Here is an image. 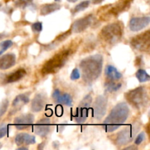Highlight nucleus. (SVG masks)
<instances>
[{"label":"nucleus","mask_w":150,"mask_h":150,"mask_svg":"<svg viewBox=\"0 0 150 150\" xmlns=\"http://www.w3.org/2000/svg\"><path fill=\"white\" fill-rule=\"evenodd\" d=\"M33 0H17L16 1V6L21 8H25L32 3Z\"/></svg>","instance_id":"nucleus-28"},{"label":"nucleus","mask_w":150,"mask_h":150,"mask_svg":"<svg viewBox=\"0 0 150 150\" xmlns=\"http://www.w3.org/2000/svg\"><path fill=\"white\" fill-rule=\"evenodd\" d=\"M18 149H25V150H27L28 149L26 147H20V148H18Z\"/></svg>","instance_id":"nucleus-38"},{"label":"nucleus","mask_w":150,"mask_h":150,"mask_svg":"<svg viewBox=\"0 0 150 150\" xmlns=\"http://www.w3.org/2000/svg\"><path fill=\"white\" fill-rule=\"evenodd\" d=\"M13 41L10 40H6L1 42L0 43V48H1V49H0V55H1L4 51H7L9 48H10L13 45Z\"/></svg>","instance_id":"nucleus-27"},{"label":"nucleus","mask_w":150,"mask_h":150,"mask_svg":"<svg viewBox=\"0 0 150 150\" xmlns=\"http://www.w3.org/2000/svg\"><path fill=\"white\" fill-rule=\"evenodd\" d=\"M136 76L139 81L141 82V83L149 81L150 79L149 75L146 73V70H143V69H139L136 72Z\"/></svg>","instance_id":"nucleus-25"},{"label":"nucleus","mask_w":150,"mask_h":150,"mask_svg":"<svg viewBox=\"0 0 150 150\" xmlns=\"http://www.w3.org/2000/svg\"><path fill=\"white\" fill-rule=\"evenodd\" d=\"M89 4H90V1H88V0L81 1V2L79 3V4H77V5L73 9L72 13H73V14H76V13H79V12L83 11V10H84L85 9L87 8V7H89Z\"/></svg>","instance_id":"nucleus-26"},{"label":"nucleus","mask_w":150,"mask_h":150,"mask_svg":"<svg viewBox=\"0 0 150 150\" xmlns=\"http://www.w3.org/2000/svg\"><path fill=\"white\" fill-rule=\"evenodd\" d=\"M42 29V24L40 22H35L32 25V29L35 33H39Z\"/></svg>","instance_id":"nucleus-30"},{"label":"nucleus","mask_w":150,"mask_h":150,"mask_svg":"<svg viewBox=\"0 0 150 150\" xmlns=\"http://www.w3.org/2000/svg\"><path fill=\"white\" fill-rule=\"evenodd\" d=\"M133 0H120L114 4L108 6V8H103L102 13H100V20L108 21L111 18L117 17L120 13L127 10L130 7L132 1Z\"/></svg>","instance_id":"nucleus-6"},{"label":"nucleus","mask_w":150,"mask_h":150,"mask_svg":"<svg viewBox=\"0 0 150 150\" xmlns=\"http://www.w3.org/2000/svg\"><path fill=\"white\" fill-rule=\"evenodd\" d=\"M103 57L100 54L89 56L80 62V69L82 79L86 83L95 81L100 76L103 70Z\"/></svg>","instance_id":"nucleus-1"},{"label":"nucleus","mask_w":150,"mask_h":150,"mask_svg":"<svg viewBox=\"0 0 150 150\" xmlns=\"http://www.w3.org/2000/svg\"><path fill=\"white\" fill-rule=\"evenodd\" d=\"M105 74L108 80L118 81L122 78V74L112 65H107L105 69Z\"/></svg>","instance_id":"nucleus-21"},{"label":"nucleus","mask_w":150,"mask_h":150,"mask_svg":"<svg viewBox=\"0 0 150 150\" xmlns=\"http://www.w3.org/2000/svg\"><path fill=\"white\" fill-rule=\"evenodd\" d=\"M145 139V133L144 132H142L141 133H139L137 136H136V139H135V144L136 145H139L142 143V142L144 141Z\"/></svg>","instance_id":"nucleus-31"},{"label":"nucleus","mask_w":150,"mask_h":150,"mask_svg":"<svg viewBox=\"0 0 150 150\" xmlns=\"http://www.w3.org/2000/svg\"><path fill=\"white\" fill-rule=\"evenodd\" d=\"M0 7H1V4H0Z\"/></svg>","instance_id":"nucleus-41"},{"label":"nucleus","mask_w":150,"mask_h":150,"mask_svg":"<svg viewBox=\"0 0 150 150\" xmlns=\"http://www.w3.org/2000/svg\"><path fill=\"white\" fill-rule=\"evenodd\" d=\"M150 18L149 16L134 17L130 19L129 23V28L133 32H139L149 24Z\"/></svg>","instance_id":"nucleus-13"},{"label":"nucleus","mask_w":150,"mask_h":150,"mask_svg":"<svg viewBox=\"0 0 150 150\" xmlns=\"http://www.w3.org/2000/svg\"><path fill=\"white\" fill-rule=\"evenodd\" d=\"M93 21V15H88L87 16L78 19L72 25L71 32L74 33H81L88 29L92 24Z\"/></svg>","instance_id":"nucleus-11"},{"label":"nucleus","mask_w":150,"mask_h":150,"mask_svg":"<svg viewBox=\"0 0 150 150\" xmlns=\"http://www.w3.org/2000/svg\"><path fill=\"white\" fill-rule=\"evenodd\" d=\"M16 63V57L14 54L9 53L0 57V70H7Z\"/></svg>","instance_id":"nucleus-15"},{"label":"nucleus","mask_w":150,"mask_h":150,"mask_svg":"<svg viewBox=\"0 0 150 150\" xmlns=\"http://www.w3.org/2000/svg\"><path fill=\"white\" fill-rule=\"evenodd\" d=\"M52 98L57 103L64 104V105L70 106L73 103V99L71 96L67 93L62 94L61 92L58 89L55 90L52 95Z\"/></svg>","instance_id":"nucleus-16"},{"label":"nucleus","mask_w":150,"mask_h":150,"mask_svg":"<svg viewBox=\"0 0 150 150\" xmlns=\"http://www.w3.org/2000/svg\"><path fill=\"white\" fill-rule=\"evenodd\" d=\"M5 37V35H4V34H0V40L2 39L3 38H4Z\"/></svg>","instance_id":"nucleus-36"},{"label":"nucleus","mask_w":150,"mask_h":150,"mask_svg":"<svg viewBox=\"0 0 150 150\" xmlns=\"http://www.w3.org/2000/svg\"><path fill=\"white\" fill-rule=\"evenodd\" d=\"M108 100L103 95L97 97L93 105V117L96 120H101L105 116L107 110Z\"/></svg>","instance_id":"nucleus-10"},{"label":"nucleus","mask_w":150,"mask_h":150,"mask_svg":"<svg viewBox=\"0 0 150 150\" xmlns=\"http://www.w3.org/2000/svg\"><path fill=\"white\" fill-rule=\"evenodd\" d=\"M61 8V6L57 3H51V4H45L40 7V13L41 16H47L48 14L54 13V12L59 10Z\"/></svg>","instance_id":"nucleus-22"},{"label":"nucleus","mask_w":150,"mask_h":150,"mask_svg":"<svg viewBox=\"0 0 150 150\" xmlns=\"http://www.w3.org/2000/svg\"><path fill=\"white\" fill-rule=\"evenodd\" d=\"M67 1H68L69 2H72V3H74V2H76V1H78V0H67Z\"/></svg>","instance_id":"nucleus-35"},{"label":"nucleus","mask_w":150,"mask_h":150,"mask_svg":"<svg viewBox=\"0 0 150 150\" xmlns=\"http://www.w3.org/2000/svg\"><path fill=\"white\" fill-rule=\"evenodd\" d=\"M15 142L18 146L30 145L35 144L36 139L35 136L28 133H19L15 138Z\"/></svg>","instance_id":"nucleus-17"},{"label":"nucleus","mask_w":150,"mask_h":150,"mask_svg":"<svg viewBox=\"0 0 150 150\" xmlns=\"http://www.w3.org/2000/svg\"><path fill=\"white\" fill-rule=\"evenodd\" d=\"M132 47L142 52H149L150 49V31L147 30L136 35L130 41Z\"/></svg>","instance_id":"nucleus-8"},{"label":"nucleus","mask_w":150,"mask_h":150,"mask_svg":"<svg viewBox=\"0 0 150 150\" xmlns=\"http://www.w3.org/2000/svg\"><path fill=\"white\" fill-rule=\"evenodd\" d=\"M81 74H80V72H79V69L78 68H75L74 70L72 71L71 75H70V79L71 80L75 81V80H78V79L80 78Z\"/></svg>","instance_id":"nucleus-32"},{"label":"nucleus","mask_w":150,"mask_h":150,"mask_svg":"<svg viewBox=\"0 0 150 150\" xmlns=\"http://www.w3.org/2000/svg\"><path fill=\"white\" fill-rule=\"evenodd\" d=\"M125 98L127 102L137 109H142L148 105L149 96L146 89L143 86H139L125 94Z\"/></svg>","instance_id":"nucleus-5"},{"label":"nucleus","mask_w":150,"mask_h":150,"mask_svg":"<svg viewBox=\"0 0 150 150\" xmlns=\"http://www.w3.org/2000/svg\"><path fill=\"white\" fill-rule=\"evenodd\" d=\"M123 26L120 22H114L106 25L100 32V39L108 45H115L122 40Z\"/></svg>","instance_id":"nucleus-4"},{"label":"nucleus","mask_w":150,"mask_h":150,"mask_svg":"<svg viewBox=\"0 0 150 150\" xmlns=\"http://www.w3.org/2000/svg\"><path fill=\"white\" fill-rule=\"evenodd\" d=\"M35 121V117L31 114H23V115L15 118L14 125L16 128L19 130H25L31 127Z\"/></svg>","instance_id":"nucleus-12"},{"label":"nucleus","mask_w":150,"mask_h":150,"mask_svg":"<svg viewBox=\"0 0 150 150\" xmlns=\"http://www.w3.org/2000/svg\"><path fill=\"white\" fill-rule=\"evenodd\" d=\"M29 101V96L27 94H21V95H18L14 100L13 101V108H14L15 111H17L20 109L21 108L28 103Z\"/></svg>","instance_id":"nucleus-20"},{"label":"nucleus","mask_w":150,"mask_h":150,"mask_svg":"<svg viewBox=\"0 0 150 150\" xmlns=\"http://www.w3.org/2000/svg\"><path fill=\"white\" fill-rule=\"evenodd\" d=\"M51 123L48 119H42L36 123L35 126V131L38 136L45 137L51 131Z\"/></svg>","instance_id":"nucleus-14"},{"label":"nucleus","mask_w":150,"mask_h":150,"mask_svg":"<svg viewBox=\"0 0 150 150\" xmlns=\"http://www.w3.org/2000/svg\"><path fill=\"white\" fill-rule=\"evenodd\" d=\"M103 1H105V0H92V2L94 4H101Z\"/></svg>","instance_id":"nucleus-34"},{"label":"nucleus","mask_w":150,"mask_h":150,"mask_svg":"<svg viewBox=\"0 0 150 150\" xmlns=\"http://www.w3.org/2000/svg\"><path fill=\"white\" fill-rule=\"evenodd\" d=\"M56 1H60V0H55Z\"/></svg>","instance_id":"nucleus-39"},{"label":"nucleus","mask_w":150,"mask_h":150,"mask_svg":"<svg viewBox=\"0 0 150 150\" xmlns=\"http://www.w3.org/2000/svg\"><path fill=\"white\" fill-rule=\"evenodd\" d=\"M141 125L139 122L130 125L125 128L119 132L116 137V144L118 146H124L128 144L135 139V136L140 130Z\"/></svg>","instance_id":"nucleus-7"},{"label":"nucleus","mask_w":150,"mask_h":150,"mask_svg":"<svg viewBox=\"0 0 150 150\" xmlns=\"http://www.w3.org/2000/svg\"><path fill=\"white\" fill-rule=\"evenodd\" d=\"M0 147H1V144H0Z\"/></svg>","instance_id":"nucleus-40"},{"label":"nucleus","mask_w":150,"mask_h":150,"mask_svg":"<svg viewBox=\"0 0 150 150\" xmlns=\"http://www.w3.org/2000/svg\"><path fill=\"white\" fill-rule=\"evenodd\" d=\"M136 149V147H134V146H130V147H127V148H125V149Z\"/></svg>","instance_id":"nucleus-37"},{"label":"nucleus","mask_w":150,"mask_h":150,"mask_svg":"<svg viewBox=\"0 0 150 150\" xmlns=\"http://www.w3.org/2000/svg\"><path fill=\"white\" fill-rule=\"evenodd\" d=\"M105 87L107 92H114L118 91L120 89H121L122 83H116L115 81L108 80V81L105 83Z\"/></svg>","instance_id":"nucleus-23"},{"label":"nucleus","mask_w":150,"mask_h":150,"mask_svg":"<svg viewBox=\"0 0 150 150\" xmlns=\"http://www.w3.org/2000/svg\"><path fill=\"white\" fill-rule=\"evenodd\" d=\"M70 34H71V29L69 31H67V32H64V33H63V34H62V35H59V36L56 38L55 40L52 42V43L49 44V45L48 46V48H54L55 46H57V45H58L59 43H60V42H62V41H64V40H66V38H67V37L70 36Z\"/></svg>","instance_id":"nucleus-24"},{"label":"nucleus","mask_w":150,"mask_h":150,"mask_svg":"<svg viewBox=\"0 0 150 150\" xmlns=\"http://www.w3.org/2000/svg\"><path fill=\"white\" fill-rule=\"evenodd\" d=\"M130 114V109L125 103H120L116 105L105 119L103 127L108 133L115 131L125 122Z\"/></svg>","instance_id":"nucleus-2"},{"label":"nucleus","mask_w":150,"mask_h":150,"mask_svg":"<svg viewBox=\"0 0 150 150\" xmlns=\"http://www.w3.org/2000/svg\"><path fill=\"white\" fill-rule=\"evenodd\" d=\"M92 102V97L91 95H87L85 96L83 99L81 101L75 114V120L78 123L81 124L86 121Z\"/></svg>","instance_id":"nucleus-9"},{"label":"nucleus","mask_w":150,"mask_h":150,"mask_svg":"<svg viewBox=\"0 0 150 150\" xmlns=\"http://www.w3.org/2000/svg\"><path fill=\"white\" fill-rule=\"evenodd\" d=\"M45 104V98L42 94H37L31 104V110L33 112H39L43 109Z\"/></svg>","instance_id":"nucleus-18"},{"label":"nucleus","mask_w":150,"mask_h":150,"mask_svg":"<svg viewBox=\"0 0 150 150\" xmlns=\"http://www.w3.org/2000/svg\"><path fill=\"white\" fill-rule=\"evenodd\" d=\"M74 51L75 50L72 48L60 50L43 64L41 69L42 74L46 76V75L54 74L57 73L64 67Z\"/></svg>","instance_id":"nucleus-3"},{"label":"nucleus","mask_w":150,"mask_h":150,"mask_svg":"<svg viewBox=\"0 0 150 150\" xmlns=\"http://www.w3.org/2000/svg\"><path fill=\"white\" fill-rule=\"evenodd\" d=\"M9 106V102L7 100H4L1 104H0V117H2L5 112L7 111V108Z\"/></svg>","instance_id":"nucleus-29"},{"label":"nucleus","mask_w":150,"mask_h":150,"mask_svg":"<svg viewBox=\"0 0 150 150\" xmlns=\"http://www.w3.org/2000/svg\"><path fill=\"white\" fill-rule=\"evenodd\" d=\"M26 74V70L23 68H20L18 69L16 71L13 72L12 73H10L9 76H7V78L4 80V82L7 83H14V82L18 81L21 79H23Z\"/></svg>","instance_id":"nucleus-19"},{"label":"nucleus","mask_w":150,"mask_h":150,"mask_svg":"<svg viewBox=\"0 0 150 150\" xmlns=\"http://www.w3.org/2000/svg\"><path fill=\"white\" fill-rule=\"evenodd\" d=\"M8 133V126L1 125L0 126V139L4 137Z\"/></svg>","instance_id":"nucleus-33"}]
</instances>
